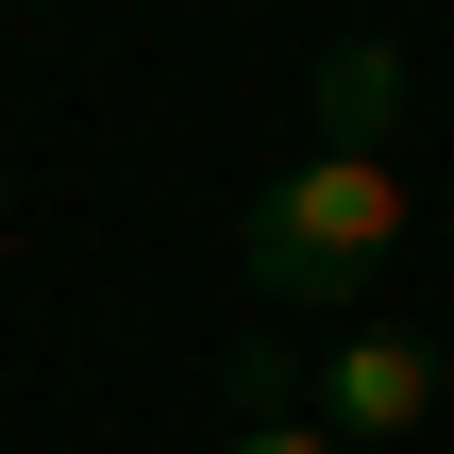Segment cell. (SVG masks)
Here are the masks:
<instances>
[{
  "instance_id": "obj_1",
  "label": "cell",
  "mask_w": 454,
  "mask_h": 454,
  "mask_svg": "<svg viewBox=\"0 0 454 454\" xmlns=\"http://www.w3.org/2000/svg\"><path fill=\"white\" fill-rule=\"evenodd\" d=\"M404 236H421V185H404L387 152H286V168L253 185V219H236V270H253L270 303H354Z\"/></svg>"
},
{
  "instance_id": "obj_2",
  "label": "cell",
  "mask_w": 454,
  "mask_h": 454,
  "mask_svg": "<svg viewBox=\"0 0 454 454\" xmlns=\"http://www.w3.org/2000/svg\"><path fill=\"white\" fill-rule=\"evenodd\" d=\"M438 387H454V354L421 337V320H354V337L320 354V438L337 454H387V438L438 421Z\"/></svg>"
},
{
  "instance_id": "obj_3",
  "label": "cell",
  "mask_w": 454,
  "mask_h": 454,
  "mask_svg": "<svg viewBox=\"0 0 454 454\" xmlns=\"http://www.w3.org/2000/svg\"><path fill=\"white\" fill-rule=\"evenodd\" d=\"M404 101H421V84H404V51H387V34H337V51L303 67L320 152H387V168H404Z\"/></svg>"
},
{
  "instance_id": "obj_4",
  "label": "cell",
  "mask_w": 454,
  "mask_h": 454,
  "mask_svg": "<svg viewBox=\"0 0 454 454\" xmlns=\"http://www.w3.org/2000/svg\"><path fill=\"white\" fill-rule=\"evenodd\" d=\"M219 421H320V371L303 354H236L219 371Z\"/></svg>"
},
{
  "instance_id": "obj_5",
  "label": "cell",
  "mask_w": 454,
  "mask_h": 454,
  "mask_svg": "<svg viewBox=\"0 0 454 454\" xmlns=\"http://www.w3.org/2000/svg\"><path fill=\"white\" fill-rule=\"evenodd\" d=\"M219 454H337L320 421H219Z\"/></svg>"
}]
</instances>
